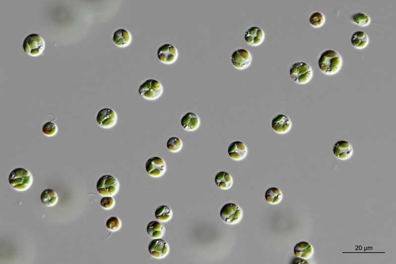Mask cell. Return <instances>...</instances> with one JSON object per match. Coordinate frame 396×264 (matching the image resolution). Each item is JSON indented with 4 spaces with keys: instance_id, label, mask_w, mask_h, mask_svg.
<instances>
[{
    "instance_id": "obj_1",
    "label": "cell",
    "mask_w": 396,
    "mask_h": 264,
    "mask_svg": "<svg viewBox=\"0 0 396 264\" xmlns=\"http://www.w3.org/2000/svg\"><path fill=\"white\" fill-rule=\"evenodd\" d=\"M343 59L341 55L333 50H327L320 54L318 60L320 70L324 74L332 75L341 69Z\"/></svg>"
},
{
    "instance_id": "obj_2",
    "label": "cell",
    "mask_w": 396,
    "mask_h": 264,
    "mask_svg": "<svg viewBox=\"0 0 396 264\" xmlns=\"http://www.w3.org/2000/svg\"><path fill=\"white\" fill-rule=\"evenodd\" d=\"M8 181L14 189L18 191H25L32 186L33 178L31 172L22 167L13 169L9 173Z\"/></svg>"
},
{
    "instance_id": "obj_3",
    "label": "cell",
    "mask_w": 396,
    "mask_h": 264,
    "mask_svg": "<svg viewBox=\"0 0 396 264\" xmlns=\"http://www.w3.org/2000/svg\"><path fill=\"white\" fill-rule=\"evenodd\" d=\"M313 75V72L311 67L305 62H297L290 67L291 78L297 84L303 85L309 82Z\"/></svg>"
},
{
    "instance_id": "obj_4",
    "label": "cell",
    "mask_w": 396,
    "mask_h": 264,
    "mask_svg": "<svg viewBox=\"0 0 396 264\" xmlns=\"http://www.w3.org/2000/svg\"><path fill=\"white\" fill-rule=\"evenodd\" d=\"M163 87L158 81L149 79L143 82L139 87V94L143 98L154 101L159 98L162 95Z\"/></svg>"
},
{
    "instance_id": "obj_5",
    "label": "cell",
    "mask_w": 396,
    "mask_h": 264,
    "mask_svg": "<svg viewBox=\"0 0 396 264\" xmlns=\"http://www.w3.org/2000/svg\"><path fill=\"white\" fill-rule=\"evenodd\" d=\"M120 187L118 180L111 175H103L96 184L98 193L102 196H113L117 194Z\"/></svg>"
},
{
    "instance_id": "obj_6",
    "label": "cell",
    "mask_w": 396,
    "mask_h": 264,
    "mask_svg": "<svg viewBox=\"0 0 396 264\" xmlns=\"http://www.w3.org/2000/svg\"><path fill=\"white\" fill-rule=\"evenodd\" d=\"M22 46L26 54L35 57L43 53L45 48V42L40 35L32 33L25 38Z\"/></svg>"
},
{
    "instance_id": "obj_7",
    "label": "cell",
    "mask_w": 396,
    "mask_h": 264,
    "mask_svg": "<svg viewBox=\"0 0 396 264\" xmlns=\"http://www.w3.org/2000/svg\"><path fill=\"white\" fill-rule=\"evenodd\" d=\"M243 211L236 204L226 203L221 208L220 216L222 220L228 224H236L241 220L243 217Z\"/></svg>"
},
{
    "instance_id": "obj_8",
    "label": "cell",
    "mask_w": 396,
    "mask_h": 264,
    "mask_svg": "<svg viewBox=\"0 0 396 264\" xmlns=\"http://www.w3.org/2000/svg\"><path fill=\"white\" fill-rule=\"evenodd\" d=\"M145 169L147 173L152 177H159L162 176L166 170L165 161L160 157L153 156L146 161Z\"/></svg>"
},
{
    "instance_id": "obj_9",
    "label": "cell",
    "mask_w": 396,
    "mask_h": 264,
    "mask_svg": "<svg viewBox=\"0 0 396 264\" xmlns=\"http://www.w3.org/2000/svg\"><path fill=\"white\" fill-rule=\"evenodd\" d=\"M231 61L233 66L239 70H244L250 65L252 56L250 52L244 49H238L231 55Z\"/></svg>"
},
{
    "instance_id": "obj_10",
    "label": "cell",
    "mask_w": 396,
    "mask_h": 264,
    "mask_svg": "<svg viewBox=\"0 0 396 264\" xmlns=\"http://www.w3.org/2000/svg\"><path fill=\"white\" fill-rule=\"evenodd\" d=\"M96 121L101 128L109 129L116 125L117 115L111 108H103L98 111L96 116Z\"/></svg>"
},
{
    "instance_id": "obj_11",
    "label": "cell",
    "mask_w": 396,
    "mask_h": 264,
    "mask_svg": "<svg viewBox=\"0 0 396 264\" xmlns=\"http://www.w3.org/2000/svg\"><path fill=\"white\" fill-rule=\"evenodd\" d=\"M157 55L161 62L165 64H171L176 61L178 57V52L172 45L166 44L158 48Z\"/></svg>"
},
{
    "instance_id": "obj_12",
    "label": "cell",
    "mask_w": 396,
    "mask_h": 264,
    "mask_svg": "<svg viewBox=\"0 0 396 264\" xmlns=\"http://www.w3.org/2000/svg\"><path fill=\"white\" fill-rule=\"evenodd\" d=\"M149 254L154 258L160 259L168 254L169 248L167 243L163 239L156 238L152 240L148 246Z\"/></svg>"
},
{
    "instance_id": "obj_13",
    "label": "cell",
    "mask_w": 396,
    "mask_h": 264,
    "mask_svg": "<svg viewBox=\"0 0 396 264\" xmlns=\"http://www.w3.org/2000/svg\"><path fill=\"white\" fill-rule=\"evenodd\" d=\"M335 157L342 160L349 158L353 155V149L350 143L345 140L337 141L333 148Z\"/></svg>"
},
{
    "instance_id": "obj_14",
    "label": "cell",
    "mask_w": 396,
    "mask_h": 264,
    "mask_svg": "<svg viewBox=\"0 0 396 264\" xmlns=\"http://www.w3.org/2000/svg\"><path fill=\"white\" fill-rule=\"evenodd\" d=\"M292 121L286 115L277 114L271 121V127L276 133L284 134L288 133L292 128Z\"/></svg>"
},
{
    "instance_id": "obj_15",
    "label": "cell",
    "mask_w": 396,
    "mask_h": 264,
    "mask_svg": "<svg viewBox=\"0 0 396 264\" xmlns=\"http://www.w3.org/2000/svg\"><path fill=\"white\" fill-rule=\"evenodd\" d=\"M244 38L248 45L251 46H258L263 42L265 33L260 28L252 26L246 30Z\"/></svg>"
},
{
    "instance_id": "obj_16",
    "label": "cell",
    "mask_w": 396,
    "mask_h": 264,
    "mask_svg": "<svg viewBox=\"0 0 396 264\" xmlns=\"http://www.w3.org/2000/svg\"><path fill=\"white\" fill-rule=\"evenodd\" d=\"M248 152L247 146L240 141L232 142L228 148V154L229 157L236 161L244 159L247 155Z\"/></svg>"
},
{
    "instance_id": "obj_17",
    "label": "cell",
    "mask_w": 396,
    "mask_h": 264,
    "mask_svg": "<svg viewBox=\"0 0 396 264\" xmlns=\"http://www.w3.org/2000/svg\"><path fill=\"white\" fill-rule=\"evenodd\" d=\"M180 123L184 130L188 131H194L199 127L200 121L198 115L193 112H189L182 116Z\"/></svg>"
},
{
    "instance_id": "obj_18",
    "label": "cell",
    "mask_w": 396,
    "mask_h": 264,
    "mask_svg": "<svg viewBox=\"0 0 396 264\" xmlns=\"http://www.w3.org/2000/svg\"><path fill=\"white\" fill-rule=\"evenodd\" d=\"M114 43L120 48H125L130 45L132 37L131 33L123 28L116 30L112 37Z\"/></svg>"
},
{
    "instance_id": "obj_19",
    "label": "cell",
    "mask_w": 396,
    "mask_h": 264,
    "mask_svg": "<svg viewBox=\"0 0 396 264\" xmlns=\"http://www.w3.org/2000/svg\"><path fill=\"white\" fill-rule=\"evenodd\" d=\"M313 248L311 245L305 241H300L295 246L294 253L298 258L303 260L310 259L313 255Z\"/></svg>"
},
{
    "instance_id": "obj_20",
    "label": "cell",
    "mask_w": 396,
    "mask_h": 264,
    "mask_svg": "<svg viewBox=\"0 0 396 264\" xmlns=\"http://www.w3.org/2000/svg\"><path fill=\"white\" fill-rule=\"evenodd\" d=\"M350 42L354 48L362 50L368 45L369 39L365 32L358 31L353 33L350 38Z\"/></svg>"
},
{
    "instance_id": "obj_21",
    "label": "cell",
    "mask_w": 396,
    "mask_h": 264,
    "mask_svg": "<svg viewBox=\"0 0 396 264\" xmlns=\"http://www.w3.org/2000/svg\"><path fill=\"white\" fill-rule=\"evenodd\" d=\"M215 182L216 186L220 189L228 190L232 186L233 180L232 176L229 173L222 171L216 174Z\"/></svg>"
},
{
    "instance_id": "obj_22",
    "label": "cell",
    "mask_w": 396,
    "mask_h": 264,
    "mask_svg": "<svg viewBox=\"0 0 396 264\" xmlns=\"http://www.w3.org/2000/svg\"><path fill=\"white\" fill-rule=\"evenodd\" d=\"M164 227L159 222L150 221L147 226V232L149 236L153 239L160 238L164 233Z\"/></svg>"
},
{
    "instance_id": "obj_23",
    "label": "cell",
    "mask_w": 396,
    "mask_h": 264,
    "mask_svg": "<svg viewBox=\"0 0 396 264\" xmlns=\"http://www.w3.org/2000/svg\"><path fill=\"white\" fill-rule=\"evenodd\" d=\"M40 199L45 206L52 207L56 204L58 198L57 193L54 190L47 189L41 193Z\"/></svg>"
},
{
    "instance_id": "obj_24",
    "label": "cell",
    "mask_w": 396,
    "mask_h": 264,
    "mask_svg": "<svg viewBox=\"0 0 396 264\" xmlns=\"http://www.w3.org/2000/svg\"><path fill=\"white\" fill-rule=\"evenodd\" d=\"M282 198V193L278 188L275 187H270L265 192V199L270 204L277 205L281 202Z\"/></svg>"
},
{
    "instance_id": "obj_25",
    "label": "cell",
    "mask_w": 396,
    "mask_h": 264,
    "mask_svg": "<svg viewBox=\"0 0 396 264\" xmlns=\"http://www.w3.org/2000/svg\"><path fill=\"white\" fill-rule=\"evenodd\" d=\"M155 216L157 219L161 222H167L172 218V211L168 206L161 205L156 209Z\"/></svg>"
},
{
    "instance_id": "obj_26",
    "label": "cell",
    "mask_w": 396,
    "mask_h": 264,
    "mask_svg": "<svg viewBox=\"0 0 396 264\" xmlns=\"http://www.w3.org/2000/svg\"><path fill=\"white\" fill-rule=\"evenodd\" d=\"M325 16L319 12H314L309 16V21L310 25L314 28H320L325 23Z\"/></svg>"
},
{
    "instance_id": "obj_27",
    "label": "cell",
    "mask_w": 396,
    "mask_h": 264,
    "mask_svg": "<svg viewBox=\"0 0 396 264\" xmlns=\"http://www.w3.org/2000/svg\"><path fill=\"white\" fill-rule=\"evenodd\" d=\"M351 18L352 22L361 27L369 25L371 22L370 17L364 13H355L352 15Z\"/></svg>"
},
{
    "instance_id": "obj_28",
    "label": "cell",
    "mask_w": 396,
    "mask_h": 264,
    "mask_svg": "<svg viewBox=\"0 0 396 264\" xmlns=\"http://www.w3.org/2000/svg\"><path fill=\"white\" fill-rule=\"evenodd\" d=\"M168 150L172 153L179 152L183 147L182 140L177 137H172L168 139L166 143Z\"/></svg>"
},
{
    "instance_id": "obj_29",
    "label": "cell",
    "mask_w": 396,
    "mask_h": 264,
    "mask_svg": "<svg viewBox=\"0 0 396 264\" xmlns=\"http://www.w3.org/2000/svg\"><path fill=\"white\" fill-rule=\"evenodd\" d=\"M43 133L47 137L54 136L57 132V125L51 121L44 123L42 127Z\"/></svg>"
},
{
    "instance_id": "obj_30",
    "label": "cell",
    "mask_w": 396,
    "mask_h": 264,
    "mask_svg": "<svg viewBox=\"0 0 396 264\" xmlns=\"http://www.w3.org/2000/svg\"><path fill=\"white\" fill-rule=\"evenodd\" d=\"M106 226L109 230L115 232L120 229L121 223L117 217L111 216L107 219Z\"/></svg>"
},
{
    "instance_id": "obj_31",
    "label": "cell",
    "mask_w": 396,
    "mask_h": 264,
    "mask_svg": "<svg viewBox=\"0 0 396 264\" xmlns=\"http://www.w3.org/2000/svg\"><path fill=\"white\" fill-rule=\"evenodd\" d=\"M100 204L102 208L105 210H110L113 208L115 205V201L110 196H105L101 198Z\"/></svg>"
}]
</instances>
